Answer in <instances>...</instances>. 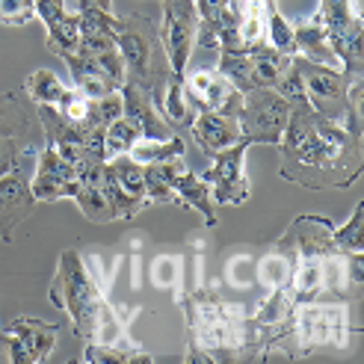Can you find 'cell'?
<instances>
[{
  "mask_svg": "<svg viewBox=\"0 0 364 364\" xmlns=\"http://www.w3.org/2000/svg\"><path fill=\"white\" fill-rule=\"evenodd\" d=\"M279 151L282 178L308 190L350 187L361 175V136L314 113L308 101L290 107Z\"/></svg>",
  "mask_w": 364,
  "mask_h": 364,
  "instance_id": "6da1fadb",
  "label": "cell"
},
{
  "mask_svg": "<svg viewBox=\"0 0 364 364\" xmlns=\"http://www.w3.org/2000/svg\"><path fill=\"white\" fill-rule=\"evenodd\" d=\"M187 314L190 347L184 361H234L252 358V320L243 305L225 302L216 290L193 287L178 299Z\"/></svg>",
  "mask_w": 364,
  "mask_h": 364,
  "instance_id": "7a4b0ae2",
  "label": "cell"
},
{
  "mask_svg": "<svg viewBox=\"0 0 364 364\" xmlns=\"http://www.w3.org/2000/svg\"><path fill=\"white\" fill-rule=\"evenodd\" d=\"M116 48L124 63V80L145 89L160 107L163 89L169 83V60L160 42V30L149 15L131 12L116 21Z\"/></svg>",
  "mask_w": 364,
  "mask_h": 364,
  "instance_id": "3957f363",
  "label": "cell"
},
{
  "mask_svg": "<svg viewBox=\"0 0 364 364\" xmlns=\"http://www.w3.org/2000/svg\"><path fill=\"white\" fill-rule=\"evenodd\" d=\"M50 302L68 314L71 326H75V335L80 341L92 338L98 311L104 308V302L110 296L101 294V287L95 284L92 272H89L83 255L77 249H65L57 261V272H53L50 282Z\"/></svg>",
  "mask_w": 364,
  "mask_h": 364,
  "instance_id": "277c9868",
  "label": "cell"
},
{
  "mask_svg": "<svg viewBox=\"0 0 364 364\" xmlns=\"http://www.w3.org/2000/svg\"><path fill=\"white\" fill-rule=\"evenodd\" d=\"M350 343V308L347 302H302L294 308L290 329L279 343V355L296 358L323 347L343 350Z\"/></svg>",
  "mask_w": 364,
  "mask_h": 364,
  "instance_id": "5b68a950",
  "label": "cell"
},
{
  "mask_svg": "<svg viewBox=\"0 0 364 364\" xmlns=\"http://www.w3.org/2000/svg\"><path fill=\"white\" fill-rule=\"evenodd\" d=\"M320 18L341 71L361 77V0H320Z\"/></svg>",
  "mask_w": 364,
  "mask_h": 364,
  "instance_id": "8992f818",
  "label": "cell"
},
{
  "mask_svg": "<svg viewBox=\"0 0 364 364\" xmlns=\"http://www.w3.org/2000/svg\"><path fill=\"white\" fill-rule=\"evenodd\" d=\"M287 119H290V104L276 89H252V92L243 95L237 127L249 145H279Z\"/></svg>",
  "mask_w": 364,
  "mask_h": 364,
  "instance_id": "52a82bcc",
  "label": "cell"
},
{
  "mask_svg": "<svg viewBox=\"0 0 364 364\" xmlns=\"http://www.w3.org/2000/svg\"><path fill=\"white\" fill-rule=\"evenodd\" d=\"M57 326L39 317H15L0 326V361L9 364H42L57 347Z\"/></svg>",
  "mask_w": 364,
  "mask_h": 364,
  "instance_id": "ba28073f",
  "label": "cell"
},
{
  "mask_svg": "<svg viewBox=\"0 0 364 364\" xmlns=\"http://www.w3.org/2000/svg\"><path fill=\"white\" fill-rule=\"evenodd\" d=\"M160 42L163 50H166V60L172 75H187V63L190 53L196 48V6L193 0H160Z\"/></svg>",
  "mask_w": 364,
  "mask_h": 364,
  "instance_id": "9c48e42d",
  "label": "cell"
},
{
  "mask_svg": "<svg viewBox=\"0 0 364 364\" xmlns=\"http://www.w3.org/2000/svg\"><path fill=\"white\" fill-rule=\"evenodd\" d=\"M296 65L302 71L305 98L311 104V110L343 124V119H347V92L355 77L350 80L341 68H326L317 63H308L302 57H296Z\"/></svg>",
  "mask_w": 364,
  "mask_h": 364,
  "instance_id": "30bf717a",
  "label": "cell"
},
{
  "mask_svg": "<svg viewBox=\"0 0 364 364\" xmlns=\"http://www.w3.org/2000/svg\"><path fill=\"white\" fill-rule=\"evenodd\" d=\"M184 98L187 104L196 107V113L210 110L231 119H237L243 107V92L216 68H208V71L202 68V71H193V75H184Z\"/></svg>",
  "mask_w": 364,
  "mask_h": 364,
  "instance_id": "8fae6325",
  "label": "cell"
},
{
  "mask_svg": "<svg viewBox=\"0 0 364 364\" xmlns=\"http://www.w3.org/2000/svg\"><path fill=\"white\" fill-rule=\"evenodd\" d=\"M246 149L249 142L240 139L228 145L225 151L213 154L210 169L202 175L208 184H210V196H213V205H243L249 198V178H246Z\"/></svg>",
  "mask_w": 364,
  "mask_h": 364,
  "instance_id": "7c38bea8",
  "label": "cell"
},
{
  "mask_svg": "<svg viewBox=\"0 0 364 364\" xmlns=\"http://www.w3.org/2000/svg\"><path fill=\"white\" fill-rule=\"evenodd\" d=\"M149 166H154L157 175L172 187L175 202L181 208L198 210V213L205 216V225L208 228L216 225V205H213V196H210V184H208L202 175L190 172L184 157H172V160H163V163H149Z\"/></svg>",
  "mask_w": 364,
  "mask_h": 364,
  "instance_id": "4fadbf2b",
  "label": "cell"
},
{
  "mask_svg": "<svg viewBox=\"0 0 364 364\" xmlns=\"http://www.w3.org/2000/svg\"><path fill=\"white\" fill-rule=\"evenodd\" d=\"M33 157H36V151H30L12 172L0 178V240H6V243L12 240L15 228L39 205L30 190V175H27V163Z\"/></svg>",
  "mask_w": 364,
  "mask_h": 364,
  "instance_id": "5bb4252c",
  "label": "cell"
},
{
  "mask_svg": "<svg viewBox=\"0 0 364 364\" xmlns=\"http://www.w3.org/2000/svg\"><path fill=\"white\" fill-rule=\"evenodd\" d=\"M30 190L36 202H60L71 198L77 190V172L68 160L60 157L53 145L45 142L42 151H36V169L30 175Z\"/></svg>",
  "mask_w": 364,
  "mask_h": 364,
  "instance_id": "9a60e30c",
  "label": "cell"
},
{
  "mask_svg": "<svg viewBox=\"0 0 364 364\" xmlns=\"http://www.w3.org/2000/svg\"><path fill=\"white\" fill-rule=\"evenodd\" d=\"M36 15L48 27V50L53 57L75 53L80 42V15L65 6V0H36Z\"/></svg>",
  "mask_w": 364,
  "mask_h": 364,
  "instance_id": "2e32d148",
  "label": "cell"
},
{
  "mask_svg": "<svg viewBox=\"0 0 364 364\" xmlns=\"http://www.w3.org/2000/svg\"><path fill=\"white\" fill-rule=\"evenodd\" d=\"M119 92H122V116L136 124L139 136H151V139H169V136H175L172 124L160 116L154 98L145 92V89H139L136 83L124 80Z\"/></svg>",
  "mask_w": 364,
  "mask_h": 364,
  "instance_id": "e0dca14e",
  "label": "cell"
},
{
  "mask_svg": "<svg viewBox=\"0 0 364 364\" xmlns=\"http://www.w3.org/2000/svg\"><path fill=\"white\" fill-rule=\"evenodd\" d=\"M190 134L196 139V145L202 149L205 154H220L225 151L228 145L240 142V127H237V119L231 116H220V113H210V110H202L196 113L193 122H190Z\"/></svg>",
  "mask_w": 364,
  "mask_h": 364,
  "instance_id": "ac0fdd59",
  "label": "cell"
},
{
  "mask_svg": "<svg viewBox=\"0 0 364 364\" xmlns=\"http://www.w3.org/2000/svg\"><path fill=\"white\" fill-rule=\"evenodd\" d=\"M294 45H296V57L326 65V68H341V60L335 57V50L329 45V36H326L320 12L302 18V21L294 27Z\"/></svg>",
  "mask_w": 364,
  "mask_h": 364,
  "instance_id": "d6986e66",
  "label": "cell"
},
{
  "mask_svg": "<svg viewBox=\"0 0 364 364\" xmlns=\"http://www.w3.org/2000/svg\"><path fill=\"white\" fill-rule=\"evenodd\" d=\"M296 267V255L287 243L276 240V246L267 249L261 258H255V284H261L267 294L269 290H279L290 284V276H294Z\"/></svg>",
  "mask_w": 364,
  "mask_h": 364,
  "instance_id": "ffe728a7",
  "label": "cell"
},
{
  "mask_svg": "<svg viewBox=\"0 0 364 364\" xmlns=\"http://www.w3.org/2000/svg\"><path fill=\"white\" fill-rule=\"evenodd\" d=\"M63 63L71 71V86H75L80 95H86L89 101L104 98V95H110V92H119V89L113 86V80L107 77L104 71L95 65V60L86 57V53H80V50L65 53Z\"/></svg>",
  "mask_w": 364,
  "mask_h": 364,
  "instance_id": "44dd1931",
  "label": "cell"
},
{
  "mask_svg": "<svg viewBox=\"0 0 364 364\" xmlns=\"http://www.w3.org/2000/svg\"><path fill=\"white\" fill-rule=\"evenodd\" d=\"M249 63H252V80H255V89H272L279 83V77L290 68L294 57L287 53H279L276 48H269L267 42L252 48L249 50Z\"/></svg>",
  "mask_w": 364,
  "mask_h": 364,
  "instance_id": "7402d4cb",
  "label": "cell"
},
{
  "mask_svg": "<svg viewBox=\"0 0 364 364\" xmlns=\"http://www.w3.org/2000/svg\"><path fill=\"white\" fill-rule=\"evenodd\" d=\"M0 136L33 142V119L18 92H0Z\"/></svg>",
  "mask_w": 364,
  "mask_h": 364,
  "instance_id": "603a6c76",
  "label": "cell"
},
{
  "mask_svg": "<svg viewBox=\"0 0 364 364\" xmlns=\"http://www.w3.org/2000/svg\"><path fill=\"white\" fill-rule=\"evenodd\" d=\"M86 361H95V364H149L151 353H145L139 343L134 341H122V343H86Z\"/></svg>",
  "mask_w": 364,
  "mask_h": 364,
  "instance_id": "cb8c5ba5",
  "label": "cell"
},
{
  "mask_svg": "<svg viewBox=\"0 0 364 364\" xmlns=\"http://www.w3.org/2000/svg\"><path fill=\"white\" fill-rule=\"evenodd\" d=\"M127 157L136 160L139 166H149V163H163L172 157H184V139L181 136H169V139H151V136H136Z\"/></svg>",
  "mask_w": 364,
  "mask_h": 364,
  "instance_id": "d4e9b609",
  "label": "cell"
},
{
  "mask_svg": "<svg viewBox=\"0 0 364 364\" xmlns=\"http://www.w3.org/2000/svg\"><path fill=\"white\" fill-rule=\"evenodd\" d=\"M24 92L30 95L33 104H48V107H60L65 101V95L71 92V86H65L53 71L39 68V71H30L27 80H24Z\"/></svg>",
  "mask_w": 364,
  "mask_h": 364,
  "instance_id": "484cf974",
  "label": "cell"
},
{
  "mask_svg": "<svg viewBox=\"0 0 364 364\" xmlns=\"http://www.w3.org/2000/svg\"><path fill=\"white\" fill-rule=\"evenodd\" d=\"M151 284L160 287V290H169L175 296V302L181 299V284H184V258L175 252H163L151 261Z\"/></svg>",
  "mask_w": 364,
  "mask_h": 364,
  "instance_id": "4316f807",
  "label": "cell"
},
{
  "mask_svg": "<svg viewBox=\"0 0 364 364\" xmlns=\"http://www.w3.org/2000/svg\"><path fill=\"white\" fill-rule=\"evenodd\" d=\"M107 166H110L116 184H119L127 196L136 198L139 205H149V198H145V169L139 166L136 160H131L127 154H119V157H113V160H107Z\"/></svg>",
  "mask_w": 364,
  "mask_h": 364,
  "instance_id": "83f0119b",
  "label": "cell"
},
{
  "mask_svg": "<svg viewBox=\"0 0 364 364\" xmlns=\"http://www.w3.org/2000/svg\"><path fill=\"white\" fill-rule=\"evenodd\" d=\"M160 116L166 119L169 124H187L193 122V110L184 98V77L181 75H169V83L163 89V98H160Z\"/></svg>",
  "mask_w": 364,
  "mask_h": 364,
  "instance_id": "f1b7e54d",
  "label": "cell"
},
{
  "mask_svg": "<svg viewBox=\"0 0 364 364\" xmlns=\"http://www.w3.org/2000/svg\"><path fill=\"white\" fill-rule=\"evenodd\" d=\"M264 42L269 48H276L279 53H287V57H296V45H294V24L276 9V4L267 6L264 15Z\"/></svg>",
  "mask_w": 364,
  "mask_h": 364,
  "instance_id": "f546056e",
  "label": "cell"
},
{
  "mask_svg": "<svg viewBox=\"0 0 364 364\" xmlns=\"http://www.w3.org/2000/svg\"><path fill=\"white\" fill-rule=\"evenodd\" d=\"M216 71L225 75L240 92H252L255 80H252V63H249V50H220V63H216Z\"/></svg>",
  "mask_w": 364,
  "mask_h": 364,
  "instance_id": "4dcf8cb0",
  "label": "cell"
},
{
  "mask_svg": "<svg viewBox=\"0 0 364 364\" xmlns=\"http://www.w3.org/2000/svg\"><path fill=\"white\" fill-rule=\"evenodd\" d=\"M136 136H139L136 124H134L131 119L119 116L116 122H110V124L104 127V157L113 160V157H119V154H127Z\"/></svg>",
  "mask_w": 364,
  "mask_h": 364,
  "instance_id": "1f68e13d",
  "label": "cell"
},
{
  "mask_svg": "<svg viewBox=\"0 0 364 364\" xmlns=\"http://www.w3.org/2000/svg\"><path fill=\"white\" fill-rule=\"evenodd\" d=\"M361 228H364V205L358 202L355 210H353V216H350V223H343L341 228L332 231L335 249L347 252V255H361V249H364V234H361Z\"/></svg>",
  "mask_w": 364,
  "mask_h": 364,
  "instance_id": "d6a6232c",
  "label": "cell"
},
{
  "mask_svg": "<svg viewBox=\"0 0 364 364\" xmlns=\"http://www.w3.org/2000/svg\"><path fill=\"white\" fill-rule=\"evenodd\" d=\"M119 116H122V92H110L104 98L89 101V113H86L83 127H107Z\"/></svg>",
  "mask_w": 364,
  "mask_h": 364,
  "instance_id": "836d02e7",
  "label": "cell"
},
{
  "mask_svg": "<svg viewBox=\"0 0 364 364\" xmlns=\"http://www.w3.org/2000/svg\"><path fill=\"white\" fill-rule=\"evenodd\" d=\"M225 284L234 290H249L255 284V258L249 252L231 255L225 264Z\"/></svg>",
  "mask_w": 364,
  "mask_h": 364,
  "instance_id": "e575fe53",
  "label": "cell"
},
{
  "mask_svg": "<svg viewBox=\"0 0 364 364\" xmlns=\"http://www.w3.org/2000/svg\"><path fill=\"white\" fill-rule=\"evenodd\" d=\"M30 151H39V145L24 142V139H12V136H0V178L12 172Z\"/></svg>",
  "mask_w": 364,
  "mask_h": 364,
  "instance_id": "d590c367",
  "label": "cell"
},
{
  "mask_svg": "<svg viewBox=\"0 0 364 364\" xmlns=\"http://www.w3.org/2000/svg\"><path fill=\"white\" fill-rule=\"evenodd\" d=\"M36 18V0H0V24L24 27Z\"/></svg>",
  "mask_w": 364,
  "mask_h": 364,
  "instance_id": "8d00e7d4",
  "label": "cell"
},
{
  "mask_svg": "<svg viewBox=\"0 0 364 364\" xmlns=\"http://www.w3.org/2000/svg\"><path fill=\"white\" fill-rule=\"evenodd\" d=\"M269 4H276V0H228V6L234 9V15H264Z\"/></svg>",
  "mask_w": 364,
  "mask_h": 364,
  "instance_id": "74e56055",
  "label": "cell"
},
{
  "mask_svg": "<svg viewBox=\"0 0 364 364\" xmlns=\"http://www.w3.org/2000/svg\"><path fill=\"white\" fill-rule=\"evenodd\" d=\"M75 12H86V9H98V12H110L113 0H75Z\"/></svg>",
  "mask_w": 364,
  "mask_h": 364,
  "instance_id": "f35d334b",
  "label": "cell"
}]
</instances>
